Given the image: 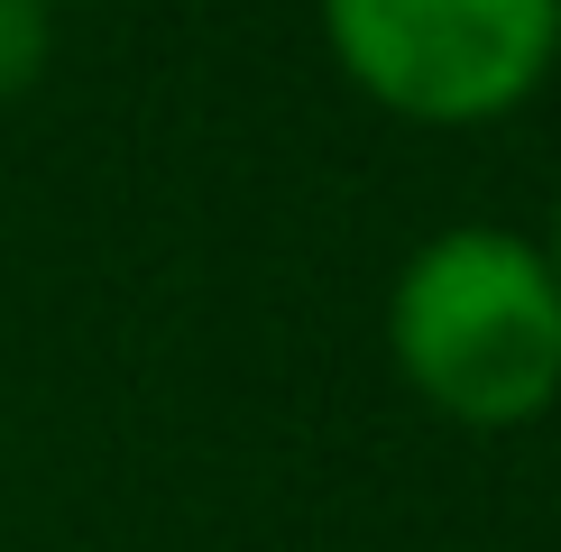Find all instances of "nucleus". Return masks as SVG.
<instances>
[{
	"instance_id": "obj_3",
	"label": "nucleus",
	"mask_w": 561,
	"mask_h": 552,
	"mask_svg": "<svg viewBox=\"0 0 561 552\" xmlns=\"http://www.w3.org/2000/svg\"><path fill=\"white\" fill-rule=\"evenodd\" d=\"M46 74V0H0V102Z\"/></svg>"
},
{
	"instance_id": "obj_4",
	"label": "nucleus",
	"mask_w": 561,
	"mask_h": 552,
	"mask_svg": "<svg viewBox=\"0 0 561 552\" xmlns=\"http://www.w3.org/2000/svg\"><path fill=\"white\" fill-rule=\"evenodd\" d=\"M543 258H552V276H561V194H552V221H543Z\"/></svg>"
},
{
	"instance_id": "obj_2",
	"label": "nucleus",
	"mask_w": 561,
	"mask_h": 552,
	"mask_svg": "<svg viewBox=\"0 0 561 552\" xmlns=\"http://www.w3.org/2000/svg\"><path fill=\"white\" fill-rule=\"evenodd\" d=\"M322 46L414 129L516 120L561 65V0H313Z\"/></svg>"
},
{
	"instance_id": "obj_1",
	"label": "nucleus",
	"mask_w": 561,
	"mask_h": 552,
	"mask_svg": "<svg viewBox=\"0 0 561 552\" xmlns=\"http://www.w3.org/2000/svg\"><path fill=\"white\" fill-rule=\"evenodd\" d=\"M396 378L460 433H516L561 405V276L543 240L451 221L387 286Z\"/></svg>"
},
{
	"instance_id": "obj_5",
	"label": "nucleus",
	"mask_w": 561,
	"mask_h": 552,
	"mask_svg": "<svg viewBox=\"0 0 561 552\" xmlns=\"http://www.w3.org/2000/svg\"><path fill=\"white\" fill-rule=\"evenodd\" d=\"M46 10H56V0H46Z\"/></svg>"
}]
</instances>
